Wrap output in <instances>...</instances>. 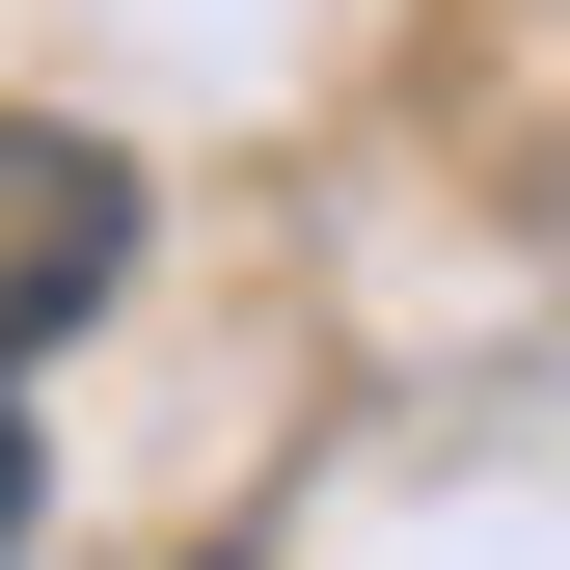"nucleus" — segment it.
<instances>
[{"mask_svg":"<svg viewBox=\"0 0 570 570\" xmlns=\"http://www.w3.org/2000/svg\"><path fill=\"white\" fill-rule=\"evenodd\" d=\"M109 272H136V164L109 136H0V381H28Z\"/></svg>","mask_w":570,"mask_h":570,"instance_id":"obj_1","label":"nucleus"},{"mask_svg":"<svg viewBox=\"0 0 570 570\" xmlns=\"http://www.w3.org/2000/svg\"><path fill=\"white\" fill-rule=\"evenodd\" d=\"M28 489H55V462H28V407H0V543H28Z\"/></svg>","mask_w":570,"mask_h":570,"instance_id":"obj_2","label":"nucleus"}]
</instances>
